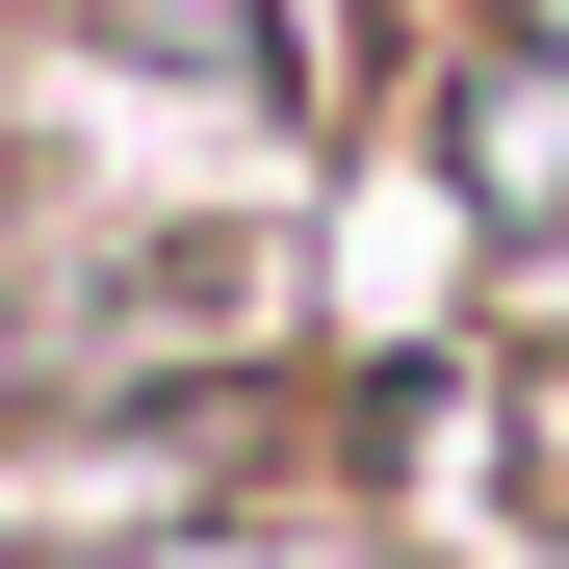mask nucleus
<instances>
[{
    "instance_id": "nucleus-1",
    "label": "nucleus",
    "mask_w": 569,
    "mask_h": 569,
    "mask_svg": "<svg viewBox=\"0 0 569 569\" xmlns=\"http://www.w3.org/2000/svg\"><path fill=\"white\" fill-rule=\"evenodd\" d=\"M466 181H492V208H543V181H569V78H518V52L466 78Z\"/></svg>"
}]
</instances>
